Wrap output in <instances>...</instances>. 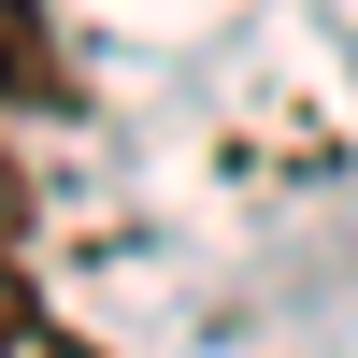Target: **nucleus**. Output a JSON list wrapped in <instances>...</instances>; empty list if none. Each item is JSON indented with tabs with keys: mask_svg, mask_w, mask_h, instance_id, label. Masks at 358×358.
I'll return each instance as SVG.
<instances>
[{
	"mask_svg": "<svg viewBox=\"0 0 358 358\" xmlns=\"http://www.w3.org/2000/svg\"><path fill=\"white\" fill-rule=\"evenodd\" d=\"M0 358H86L43 301H29V244H0Z\"/></svg>",
	"mask_w": 358,
	"mask_h": 358,
	"instance_id": "f03ea898",
	"label": "nucleus"
},
{
	"mask_svg": "<svg viewBox=\"0 0 358 358\" xmlns=\"http://www.w3.org/2000/svg\"><path fill=\"white\" fill-rule=\"evenodd\" d=\"M0 101H72V57H57V15L43 0H0Z\"/></svg>",
	"mask_w": 358,
	"mask_h": 358,
	"instance_id": "f257e3e1",
	"label": "nucleus"
}]
</instances>
